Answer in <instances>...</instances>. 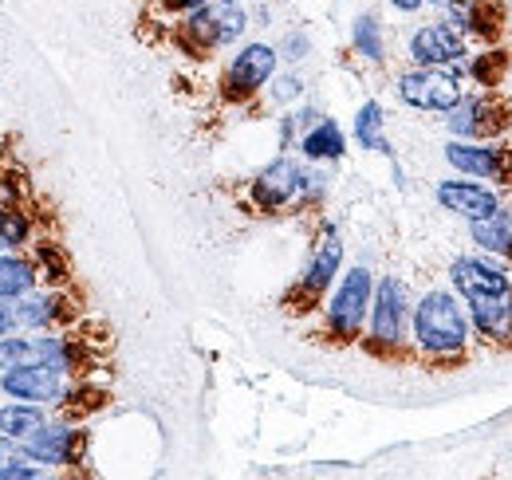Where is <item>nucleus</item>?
Segmentation results:
<instances>
[{
  "mask_svg": "<svg viewBox=\"0 0 512 480\" xmlns=\"http://www.w3.org/2000/svg\"><path fill=\"white\" fill-rule=\"evenodd\" d=\"M245 28H249V16H245L241 4H233V0H209V4L193 8L190 16H182L174 24V44L190 60H205L209 52L241 40Z\"/></svg>",
  "mask_w": 512,
  "mask_h": 480,
  "instance_id": "obj_1",
  "label": "nucleus"
},
{
  "mask_svg": "<svg viewBox=\"0 0 512 480\" xmlns=\"http://www.w3.org/2000/svg\"><path fill=\"white\" fill-rule=\"evenodd\" d=\"M414 339L430 359H457L469 343V323L449 292H426L414 307Z\"/></svg>",
  "mask_w": 512,
  "mask_h": 480,
  "instance_id": "obj_2",
  "label": "nucleus"
},
{
  "mask_svg": "<svg viewBox=\"0 0 512 480\" xmlns=\"http://www.w3.org/2000/svg\"><path fill=\"white\" fill-rule=\"evenodd\" d=\"M375 300V284H371V272L367 268H351L343 276V284L335 288V296L327 303V315H323V339L331 347H351L367 323V311Z\"/></svg>",
  "mask_w": 512,
  "mask_h": 480,
  "instance_id": "obj_3",
  "label": "nucleus"
},
{
  "mask_svg": "<svg viewBox=\"0 0 512 480\" xmlns=\"http://www.w3.org/2000/svg\"><path fill=\"white\" fill-rule=\"evenodd\" d=\"M339 264H343V244L335 237V229H323V237L316 240V248H312V260H308V268H304V276L288 288V296H284V311L288 315H312L320 300L327 296V288H331V280L339 276Z\"/></svg>",
  "mask_w": 512,
  "mask_h": 480,
  "instance_id": "obj_4",
  "label": "nucleus"
},
{
  "mask_svg": "<svg viewBox=\"0 0 512 480\" xmlns=\"http://www.w3.org/2000/svg\"><path fill=\"white\" fill-rule=\"evenodd\" d=\"M71 382L75 378L52 362H24V366L0 370V390L12 394L16 402H36V406H60Z\"/></svg>",
  "mask_w": 512,
  "mask_h": 480,
  "instance_id": "obj_5",
  "label": "nucleus"
},
{
  "mask_svg": "<svg viewBox=\"0 0 512 480\" xmlns=\"http://www.w3.org/2000/svg\"><path fill=\"white\" fill-rule=\"evenodd\" d=\"M308 181L312 178H308L296 162L280 158V162H272L264 174H256V178L249 181L245 205L253 209L256 217H272V213L288 209L292 201H300V193H308Z\"/></svg>",
  "mask_w": 512,
  "mask_h": 480,
  "instance_id": "obj_6",
  "label": "nucleus"
},
{
  "mask_svg": "<svg viewBox=\"0 0 512 480\" xmlns=\"http://www.w3.org/2000/svg\"><path fill=\"white\" fill-rule=\"evenodd\" d=\"M406 339V284L398 276H383L371 300V335L367 347L375 355H394Z\"/></svg>",
  "mask_w": 512,
  "mask_h": 480,
  "instance_id": "obj_7",
  "label": "nucleus"
},
{
  "mask_svg": "<svg viewBox=\"0 0 512 480\" xmlns=\"http://www.w3.org/2000/svg\"><path fill=\"white\" fill-rule=\"evenodd\" d=\"M398 99L418 111H453L461 103V87H457V75H449L442 67H418L398 79Z\"/></svg>",
  "mask_w": 512,
  "mask_h": 480,
  "instance_id": "obj_8",
  "label": "nucleus"
},
{
  "mask_svg": "<svg viewBox=\"0 0 512 480\" xmlns=\"http://www.w3.org/2000/svg\"><path fill=\"white\" fill-rule=\"evenodd\" d=\"M272 71H276V52L268 48V44H249V48H241L233 63H229V71H225V79H221V99L225 103H245V99H253L256 91L272 79Z\"/></svg>",
  "mask_w": 512,
  "mask_h": 480,
  "instance_id": "obj_9",
  "label": "nucleus"
},
{
  "mask_svg": "<svg viewBox=\"0 0 512 480\" xmlns=\"http://www.w3.org/2000/svg\"><path fill=\"white\" fill-rule=\"evenodd\" d=\"M79 323V303L64 288H32L20 296V327L24 331H60Z\"/></svg>",
  "mask_w": 512,
  "mask_h": 480,
  "instance_id": "obj_10",
  "label": "nucleus"
},
{
  "mask_svg": "<svg viewBox=\"0 0 512 480\" xmlns=\"http://www.w3.org/2000/svg\"><path fill=\"white\" fill-rule=\"evenodd\" d=\"M20 445H24V453L36 461V465H52V469H67V465H75L79 461V453H83V429H75V425H40L36 433H28V437H20Z\"/></svg>",
  "mask_w": 512,
  "mask_h": 480,
  "instance_id": "obj_11",
  "label": "nucleus"
},
{
  "mask_svg": "<svg viewBox=\"0 0 512 480\" xmlns=\"http://www.w3.org/2000/svg\"><path fill=\"white\" fill-rule=\"evenodd\" d=\"M446 158L453 170L469 178H497L512 181V146H485V142H449Z\"/></svg>",
  "mask_w": 512,
  "mask_h": 480,
  "instance_id": "obj_12",
  "label": "nucleus"
},
{
  "mask_svg": "<svg viewBox=\"0 0 512 480\" xmlns=\"http://www.w3.org/2000/svg\"><path fill=\"white\" fill-rule=\"evenodd\" d=\"M469 319L489 339L493 347H512V288L509 292H485V296H465Z\"/></svg>",
  "mask_w": 512,
  "mask_h": 480,
  "instance_id": "obj_13",
  "label": "nucleus"
},
{
  "mask_svg": "<svg viewBox=\"0 0 512 480\" xmlns=\"http://www.w3.org/2000/svg\"><path fill=\"white\" fill-rule=\"evenodd\" d=\"M410 56L422 63V67H442V63H453L465 56V40L449 24H426V28L414 32Z\"/></svg>",
  "mask_w": 512,
  "mask_h": 480,
  "instance_id": "obj_14",
  "label": "nucleus"
},
{
  "mask_svg": "<svg viewBox=\"0 0 512 480\" xmlns=\"http://www.w3.org/2000/svg\"><path fill=\"white\" fill-rule=\"evenodd\" d=\"M453 288L461 296H485V292H509L512 276L505 268H497L493 260L481 256H461L453 264Z\"/></svg>",
  "mask_w": 512,
  "mask_h": 480,
  "instance_id": "obj_15",
  "label": "nucleus"
},
{
  "mask_svg": "<svg viewBox=\"0 0 512 480\" xmlns=\"http://www.w3.org/2000/svg\"><path fill=\"white\" fill-rule=\"evenodd\" d=\"M438 201H442V209L465 217V221H477V217H489L493 209H501L497 193L485 189V185H473V181H442Z\"/></svg>",
  "mask_w": 512,
  "mask_h": 480,
  "instance_id": "obj_16",
  "label": "nucleus"
},
{
  "mask_svg": "<svg viewBox=\"0 0 512 480\" xmlns=\"http://www.w3.org/2000/svg\"><path fill=\"white\" fill-rule=\"evenodd\" d=\"M449 16L457 20V24H465V32H473V36H481V40H497L501 32H505V4L501 0H453L449 4Z\"/></svg>",
  "mask_w": 512,
  "mask_h": 480,
  "instance_id": "obj_17",
  "label": "nucleus"
},
{
  "mask_svg": "<svg viewBox=\"0 0 512 480\" xmlns=\"http://www.w3.org/2000/svg\"><path fill=\"white\" fill-rule=\"evenodd\" d=\"M505 126V111L497 103H481V99H465L453 107L449 130L461 138H493Z\"/></svg>",
  "mask_w": 512,
  "mask_h": 480,
  "instance_id": "obj_18",
  "label": "nucleus"
},
{
  "mask_svg": "<svg viewBox=\"0 0 512 480\" xmlns=\"http://www.w3.org/2000/svg\"><path fill=\"white\" fill-rule=\"evenodd\" d=\"M36 240V221L28 201H0V252H20Z\"/></svg>",
  "mask_w": 512,
  "mask_h": 480,
  "instance_id": "obj_19",
  "label": "nucleus"
},
{
  "mask_svg": "<svg viewBox=\"0 0 512 480\" xmlns=\"http://www.w3.org/2000/svg\"><path fill=\"white\" fill-rule=\"evenodd\" d=\"M28 248H32L28 256H32V264H36L40 284H44V288H64L67 280H71V264H67L64 248L48 237H36Z\"/></svg>",
  "mask_w": 512,
  "mask_h": 480,
  "instance_id": "obj_20",
  "label": "nucleus"
},
{
  "mask_svg": "<svg viewBox=\"0 0 512 480\" xmlns=\"http://www.w3.org/2000/svg\"><path fill=\"white\" fill-rule=\"evenodd\" d=\"M469 233H473V240H477L485 252H497V256H509L512 260V213L493 209L489 217L469 221Z\"/></svg>",
  "mask_w": 512,
  "mask_h": 480,
  "instance_id": "obj_21",
  "label": "nucleus"
},
{
  "mask_svg": "<svg viewBox=\"0 0 512 480\" xmlns=\"http://www.w3.org/2000/svg\"><path fill=\"white\" fill-rule=\"evenodd\" d=\"M32 288H40V276H36L32 256L0 252V296H24Z\"/></svg>",
  "mask_w": 512,
  "mask_h": 480,
  "instance_id": "obj_22",
  "label": "nucleus"
},
{
  "mask_svg": "<svg viewBox=\"0 0 512 480\" xmlns=\"http://www.w3.org/2000/svg\"><path fill=\"white\" fill-rule=\"evenodd\" d=\"M300 150H304V158H312V162H331V158L343 154V130L331 119L316 122V126L300 138Z\"/></svg>",
  "mask_w": 512,
  "mask_h": 480,
  "instance_id": "obj_23",
  "label": "nucleus"
},
{
  "mask_svg": "<svg viewBox=\"0 0 512 480\" xmlns=\"http://www.w3.org/2000/svg\"><path fill=\"white\" fill-rule=\"evenodd\" d=\"M44 477V465H36L16 437L0 433V480H36Z\"/></svg>",
  "mask_w": 512,
  "mask_h": 480,
  "instance_id": "obj_24",
  "label": "nucleus"
},
{
  "mask_svg": "<svg viewBox=\"0 0 512 480\" xmlns=\"http://www.w3.org/2000/svg\"><path fill=\"white\" fill-rule=\"evenodd\" d=\"M44 421H48L44 406H36V402H12V406H4V410H0V433L20 441V437L36 433Z\"/></svg>",
  "mask_w": 512,
  "mask_h": 480,
  "instance_id": "obj_25",
  "label": "nucleus"
},
{
  "mask_svg": "<svg viewBox=\"0 0 512 480\" xmlns=\"http://www.w3.org/2000/svg\"><path fill=\"white\" fill-rule=\"evenodd\" d=\"M24 362H44L40 351V331H28V335H0V370L8 366H24Z\"/></svg>",
  "mask_w": 512,
  "mask_h": 480,
  "instance_id": "obj_26",
  "label": "nucleus"
},
{
  "mask_svg": "<svg viewBox=\"0 0 512 480\" xmlns=\"http://www.w3.org/2000/svg\"><path fill=\"white\" fill-rule=\"evenodd\" d=\"M355 138H359L363 150H379V154L390 150L383 138V107H379V103H367V107L359 111V119H355Z\"/></svg>",
  "mask_w": 512,
  "mask_h": 480,
  "instance_id": "obj_27",
  "label": "nucleus"
},
{
  "mask_svg": "<svg viewBox=\"0 0 512 480\" xmlns=\"http://www.w3.org/2000/svg\"><path fill=\"white\" fill-rule=\"evenodd\" d=\"M505 71H509V56L505 52H497V48H489V52H481L473 67H469V75L481 83V87H497L501 79H505Z\"/></svg>",
  "mask_w": 512,
  "mask_h": 480,
  "instance_id": "obj_28",
  "label": "nucleus"
},
{
  "mask_svg": "<svg viewBox=\"0 0 512 480\" xmlns=\"http://www.w3.org/2000/svg\"><path fill=\"white\" fill-rule=\"evenodd\" d=\"M355 48H359V56H367V60H383V28H379V20L375 16H359L355 20Z\"/></svg>",
  "mask_w": 512,
  "mask_h": 480,
  "instance_id": "obj_29",
  "label": "nucleus"
},
{
  "mask_svg": "<svg viewBox=\"0 0 512 480\" xmlns=\"http://www.w3.org/2000/svg\"><path fill=\"white\" fill-rule=\"evenodd\" d=\"M201 4H209V0H154V4H150V16L182 20V16H190L193 8H201Z\"/></svg>",
  "mask_w": 512,
  "mask_h": 480,
  "instance_id": "obj_30",
  "label": "nucleus"
},
{
  "mask_svg": "<svg viewBox=\"0 0 512 480\" xmlns=\"http://www.w3.org/2000/svg\"><path fill=\"white\" fill-rule=\"evenodd\" d=\"M20 331V296H0V335Z\"/></svg>",
  "mask_w": 512,
  "mask_h": 480,
  "instance_id": "obj_31",
  "label": "nucleus"
},
{
  "mask_svg": "<svg viewBox=\"0 0 512 480\" xmlns=\"http://www.w3.org/2000/svg\"><path fill=\"white\" fill-rule=\"evenodd\" d=\"M284 52H288V60H300V56L308 52V40H304V36H288V44H284Z\"/></svg>",
  "mask_w": 512,
  "mask_h": 480,
  "instance_id": "obj_32",
  "label": "nucleus"
},
{
  "mask_svg": "<svg viewBox=\"0 0 512 480\" xmlns=\"http://www.w3.org/2000/svg\"><path fill=\"white\" fill-rule=\"evenodd\" d=\"M390 4H394V8H402V12H414L422 0H390Z\"/></svg>",
  "mask_w": 512,
  "mask_h": 480,
  "instance_id": "obj_33",
  "label": "nucleus"
},
{
  "mask_svg": "<svg viewBox=\"0 0 512 480\" xmlns=\"http://www.w3.org/2000/svg\"><path fill=\"white\" fill-rule=\"evenodd\" d=\"M430 4H446V0H430Z\"/></svg>",
  "mask_w": 512,
  "mask_h": 480,
  "instance_id": "obj_34",
  "label": "nucleus"
},
{
  "mask_svg": "<svg viewBox=\"0 0 512 480\" xmlns=\"http://www.w3.org/2000/svg\"><path fill=\"white\" fill-rule=\"evenodd\" d=\"M233 4H245V0H233Z\"/></svg>",
  "mask_w": 512,
  "mask_h": 480,
  "instance_id": "obj_35",
  "label": "nucleus"
}]
</instances>
